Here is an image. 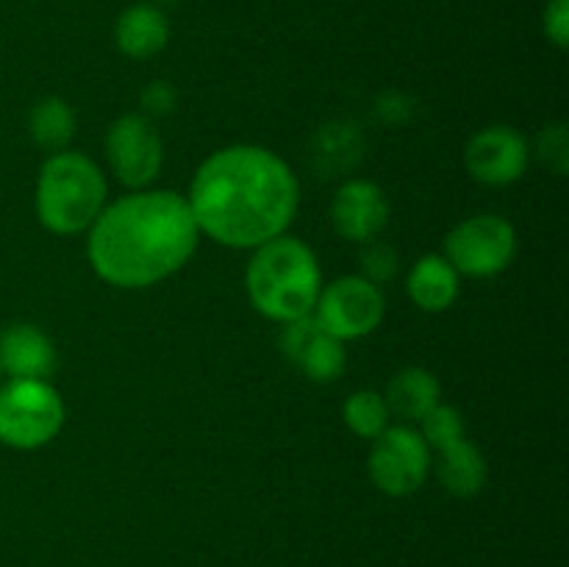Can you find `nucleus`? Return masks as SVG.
<instances>
[{
	"label": "nucleus",
	"mask_w": 569,
	"mask_h": 567,
	"mask_svg": "<svg viewBox=\"0 0 569 567\" xmlns=\"http://www.w3.org/2000/svg\"><path fill=\"white\" fill-rule=\"evenodd\" d=\"M106 159L117 181L144 189L164 167V142L148 115H122L106 131Z\"/></svg>",
	"instance_id": "9"
},
{
	"label": "nucleus",
	"mask_w": 569,
	"mask_h": 567,
	"mask_svg": "<svg viewBox=\"0 0 569 567\" xmlns=\"http://www.w3.org/2000/svg\"><path fill=\"white\" fill-rule=\"evenodd\" d=\"M28 133L39 148L59 153L76 137V111L61 98H42L28 111Z\"/></svg>",
	"instance_id": "18"
},
{
	"label": "nucleus",
	"mask_w": 569,
	"mask_h": 567,
	"mask_svg": "<svg viewBox=\"0 0 569 567\" xmlns=\"http://www.w3.org/2000/svg\"><path fill=\"white\" fill-rule=\"evenodd\" d=\"M387 406L406 422H420L442 400V384L426 367H403L387 387Z\"/></svg>",
	"instance_id": "16"
},
{
	"label": "nucleus",
	"mask_w": 569,
	"mask_h": 567,
	"mask_svg": "<svg viewBox=\"0 0 569 567\" xmlns=\"http://www.w3.org/2000/svg\"><path fill=\"white\" fill-rule=\"evenodd\" d=\"M0 381H3V370H0Z\"/></svg>",
	"instance_id": "26"
},
{
	"label": "nucleus",
	"mask_w": 569,
	"mask_h": 567,
	"mask_svg": "<svg viewBox=\"0 0 569 567\" xmlns=\"http://www.w3.org/2000/svg\"><path fill=\"white\" fill-rule=\"evenodd\" d=\"M64 417V398L50 381L11 378L0 387V442L6 448H44L59 437Z\"/></svg>",
	"instance_id": "5"
},
{
	"label": "nucleus",
	"mask_w": 569,
	"mask_h": 567,
	"mask_svg": "<svg viewBox=\"0 0 569 567\" xmlns=\"http://www.w3.org/2000/svg\"><path fill=\"white\" fill-rule=\"evenodd\" d=\"M281 348L289 356V361L317 384L337 381L348 365L345 342L331 337L311 315L283 326Z\"/></svg>",
	"instance_id": "12"
},
{
	"label": "nucleus",
	"mask_w": 569,
	"mask_h": 567,
	"mask_svg": "<svg viewBox=\"0 0 569 567\" xmlns=\"http://www.w3.org/2000/svg\"><path fill=\"white\" fill-rule=\"evenodd\" d=\"M420 434L422 439L431 445V450H439L445 448V445L465 437V417H461V411L456 409V406L439 400V404L420 420Z\"/></svg>",
	"instance_id": "20"
},
{
	"label": "nucleus",
	"mask_w": 569,
	"mask_h": 567,
	"mask_svg": "<svg viewBox=\"0 0 569 567\" xmlns=\"http://www.w3.org/2000/svg\"><path fill=\"white\" fill-rule=\"evenodd\" d=\"M442 256L459 276H500L517 256V231L500 215H472L448 233Z\"/></svg>",
	"instance_id": "6"
},
{
	"label": "nucleus",
	"mask_w": 569,
	"mask_h": 567,
	"mask_svg": "<svg viewBox=\"0 0 569 567\" xmlns=\"http://www.w3.org/2000/svg\"><path fill=\"white\" fill-rule=\"evenodd\" d=\"M114 42L128 59H153L170 42V22L153 3H137L117 17Z\"/></svg>",
	"instance_id": "14"
},
{
	"label": "nucleus",
	"mask_w": 569,
	"mask_h": 567,
	"mask_svg": "<svg viewBox=\"0 0 569 567\" xmlns=\"http://www.w3.org/2000/svg\"><path fill=\"white\" fill-rule=\"evenodd\" d=\"M198 222L187 195L133 189L106 203L89 226L87 256L98 278L117 289H144L176 276L194 256Z\"/></svg>",
	"instance_id": "2"
},
{
	"label": "nucleus",
	"mask_w": 569,
	"mask_h": 567,
	"mask_svg": "<svg viewBox=\"0 0 569 567\" xmlns=\"http://www.w3.org/2000/svg\"><path fill=\"white\" fill-rule=\"evenodd\" d=\"M406 292L422 311H448L461 295V276L442 253H426L406 278Z\"/></svg>",
	"instance_id": "15"
},
{
	"label": "nucleus",
	"mask_w": 569,
	"mask_h": 567,
	"mask_svg": "<svg viewBox=\"0 0 569 567\" xmlns=\"http://www.w3.org/2000/svg\"><path fill=\"white\" fill-rule=\"evenodd\" d=\"M439 478H442V487L448 489L456 498H472L483 489L489 476V467L483 454L478 450L476 442H470L467 437L456 439V442L439 448Z\"/></svg>",
	"instance_id": "17"
},
{
	"label": "nucleus",
	"mask_w": 569,
	"mask_h": 567,
	"mask_svg": "<svg viewBox=\"0 0 569 567\" xmlns=\"http://www.w3.org/2000/svg\"><path fill=\"white\" fill-rule=\"evenodd\" d=\"M342 417H345V426L361 439H376L383 428L389 426V411L387 398L376 389H356L342 406Z\"/></svg>",
	"instance_id": "19"
},
{
	"label": "nucleus",
	"mask_w": 569,
	"mask_h": 567,
	"mask_svg": "<svg viewBox=\"0 0 569 567\" xmlns=\"http://www.w3.org/2000/svg\"><path fill=\"white\" fill-rule=\"evenodd\" d=\"M537 153L556 176H565L569 167V137L565 122H553V126L542 128L537 139Z\"/></svg>",
	"instance_id": "22"
},
{
	"label": "nucleus",
	"mask_w": 569,
	"mask_h": 567,
	"mask_svg": "<svg viewBox=\"0 0 569 567\" xmlns=\"http://www.w3.org/2000/svg\"><path fill=\"white\" fill-rule=\"evenodd\" d=\"M178 103V92L167 81H153L142 89V106L148 115H170Z\"/></svg>",
	"instance_id": "24"
},
{
	"label": "nucleus",
	"mask_w": 569,
	"mask_h": 567,
	"mask_svg": "<svg viewBox=\"0 0 569 567\" xmlns=\"http://www.w3.org/2000/svg\"><path fill=\"white\" fill-rule=\"evenodd\" d=\"M387 315V298L378 284L367 281L365 276H342L331 284H322L317 298L315 317L331 337L339 342L361 339L376 331Z\"/></svg>",
	"instance_id": "8"
},
{
	"label": "nucleus",
	"mask_w": 569,
	"mask_h": 567,
	"mask_svg": "<svg viewBox=\"0 0 569 567\" xmlns=\"http://www.w3.org/2000/svg\"><path fill=\"white\" fill-rule=\"evenodd\" d=\"M333 231L350 242H372L389 226L387 192L370 178H348L331 200Z\"/></svg>",
	"instance_id": "11"
},
{
	"label": "nucleus",
	"mask_w": 569,
	"mask_h": 567,
	"mask_svg": "<svg viewBox=\"0 0 569 567\" xmlns=\"http://www.w3.org/2000/svg\"><path fill=\"white\" fill-rule=\"evenodd\" d=\"M395 272H398V250L378 239L367 242L361 250V276L381 287L389 278H395Z\"/></svg>",
	"instance_id": "21"
},
{
	"label": "nucleus",
	"mask_w": 569,
	"mask_h": 567,
	"mask_svg": "<svg viewBox=\"0 0 569 567\" xmlns=\"http://www.w3.org/2000/svg\"><path fill=\"white\" fill-rule=\"evenodd\" d=\"M367 472L383 495L406 498L417 493L431 472V445L422 439L420 428L409 422L387 426L372 439Z\"/></svg>",
	"instance_id": "7"
},
{
	"label": "nucleus",
	"mask_w": 569,
	"mask_h": 567,
	"mask_svg": "<svg viewBox=\"0 0 569 567\" xmlns=\"http://www.w3.org/2000/svg\"><path fill=\"white\" fill-rule=\"evenodd\" d=\"M244 287L253 309L267 320L281 326L303 320L320 298V261L303 239L281 233L253 250L244 270Z\"/></svg>",
	"instance_id": "3"
},
{
	"label": "nucleus",
	"mask_w": 569,
	"mask_h": 567,
	"mask_svg": "<svg viewBox=\"0 0 569 567\" xmlns=\"http://www.w3.org/2000/svg\"><path fill=\"white\" fill-rule=\"evenodd\" d=\"M156 3H172V0H156Z\"/></svg>",
	"instance_id": "25"
},
{
	"label": "nucleus",
	"mask_w": 569,
	"mask_h": 567,
	"mask_svg": "<svg viewBox=\"0 0 569 567\" xmlns=\"http://www.w3.org/2000/svg\"><path fill=\"white\" fill-rule=\"evenodd\" d=\"M0 370L9 378L48 381L56 370L53 339L31 322H14L0 334Z\"/></svg>",
	"instance_id": "13"
},
{
	"label": "nucleus",
	"mask_w": 569,
	"mask_h": 567,
	"mask_svg": "<svg viewBox=\"0 0 569 567\" xmlns=\"http://www.w3.org/2000/svg\"><path fill=\"white\" fill-rule=\"evenodd\" d=\"M531 148L511 126H489L478 131L465 148V167L478 183L509 187L526 176Z\"/></svg>",
	"instance_id": "10"
},
{
	"label": "nucleus",
	"mask_w": 569,
	"mask_h": 567,
	"mask_svg": "<svg viewBox=\"0 0 569 567\" xmlns=\"http://www.w3.org/2000/svg\"><path fill=\"white\" fill-rule=\"evenodd\" d=\"M109 200L106 176L78 150L50 153L39 170L37 217L50 233L72 237L89 231Z\"/></svg>",
	"instance_id": "4"
},
{
	"label": "nucleus",
	"mask_w": 569,
	"mask_h": 567,
	"mask_svg": "<svg viewBox=\"0 0 569 567\" xmlns=\"http://www.w3.org/2000/svg\"><path fill=\"white\" fill-rule=\"evenodd\" d=\"M545 37L565 50L569 44V0H550L545 6Z\"/></svg>",
	"instance_id": "23"
},
{
	"label": "nucleus",
	"mask_w": 569,
	"mask_h": 567,
	"mask_svg": "<svg viewBox=\"0 0 569 567\" xmlns=\"http://www.w3.org/2000/svg\"><path fill=\"white\" fill-rule=\"evenodd\" d=\"M187 203L200 237L233 250H256L289 231L300 206L292 167L261 145H228L211 153L189 183Z\"/></svg>",
	"instance_id": "1"
}]
</instances>
